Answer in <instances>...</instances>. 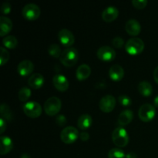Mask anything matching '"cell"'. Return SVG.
I'll return each mask as SVG.
<instances>
[{"instance_id":"12","label":"cell","mask_w":158,"mask_h":158,"mask_svg":"<svg viewBox=\"0 0 158 158\" xmlns=\"http://www.w3.org/2000/svg\"><path fill=\"white\" fill-rule=\"evenodd\" d=\"M52 83L56 89L62 92L67 90L69 88V80L62 74H56L52 78Z\"/></svg>"},{"instance_id":"26","label":"cell","mask_w":158,"mask_h":158,"mask_svg":"<svg viewBox=\"0 0 158 158\" xmlns=\"http://www.w3.org/2000/svg\"><path fill=\"white\" fill-rule=\"evenodd\" d=\"M48 52L51 56L54 57V58H60L63 52H62L61 48L58 44L52 43L48 48Z\"/></svg>"},{"instance_id":"5","label":"cell","mask_w":158,"mask_h":158,"mask_svg":"<svg viewBox=\"0 0 158 158\" xmlns=\"http://www.w3.org/2000/svg\"><path fill=\"white\" fill-rule=\"evenodd\" d=\"M80 137L78 130L74 127H66L60 133V139L65 143H73Z\"/></svg>"},{"instance_id":"6","label":"cell","mask_w":158,"mask_h":158,"mask_svg":"<svg viewBox=\"0 0 158 158\" xmlns=\"http://www.w3.org/2000/svg\"><path fill=\"white\" fill-rule=\"evenodd\" d=\"M156 114L155 106L151 103H144L138 110L139 118L143 122H149L154 119Z\"/></svg>"},{"instance_id":"28","label":"cell","mask_w":158,"mask_h":158,"mask_svg":"<svg viewBox=\"0 0 158 158\" xmlns=\"http://www.w3.org/2000/svg\"><path fill=\"white\" fill-rule=\"evenodd\" d=\"M108 157L109 158H126V155L123 151L120 148H113L110 150L108 153Z\"/></svg>"},{"instance_id":"9","label":"cell","mask_w":158,"mask_h":158,"mask_svg":"<svg viewBox=\"0 0 158 158\" xmlns=\"http://www.w3.org/2000/svg\"><path fill=\"white\" fill-rule=\"evenodd\" d=\"M97 56L102 61L110 62L115 59L116 52L110 46H103L99 48L97 52Z\"/></svg>"},{"instance_id":"30","label":"cell","mask_w":158,"mask_h":158,"mask_svg":"<svg viewBox=\"0 0 158 158\" xmlns=\"http://www.w3.org/2000/svg\"><path fill=\"white\" fill-rule=\"evenodd\" d=\"M118 101L122 106H128L131 104L132 101H131V97H127L126 95H120V97H118Z\"/></svg>"},{"instance_id":"4","label":"cell","mask_w":158,"mask_h":158,"mask_svg":"<svg viewBox=\"0 0 158 158\" xmlns=\"http://www.w3.org/2000/svg\"><path fill=\"white\" fill-rule=\"evenodd\" d=\"M62 107V102L57 97H51L44 103V111L49 116L58 114Z\"/></svg>"},{"instance_id":"18","label":"cell","mask_w":158,"mask_h":158,"mask_svg":"<svg viewBox=\"0 0 158 158\" xmlns=\"http://www.w3.org/2000/svg\"><path fill=\"white\" fill-rule=\"evenodd\" d=\"M134 118V113L131 110H123L119 115L118 119H117V123L120 126L123 127L129 124L132 121Z\"/></svg>"},{"instance_id":"38","label":"cell","mask_w":158,"mask_h":158,"mask_svg":"<svg viewBox=\"0 0 158 158\" xmlns=\"http://www.w3.org/2000/svg\"><path fill=\"white\" fill-rule=\"evenodd\" d=\"M126 158H137V155L134 152H129L126 155Z\"/></svg>"},{"instance_id":"27","label":"cell","mask_w":158,"mask_h":158,"mask_svg":"<svg viewBox=\"0 0 158 158\" xmlns=\"http://www.w3.org/2000/svg\"><path fill=\"white\" fill-rule=\"evenodd\" d=\"M31 89L29 87L23 86L19 91V99L21 101H26L31 97Z\"/></svg>"},{"instance_id":"36","label":"cell","mask_w":158,"mask_h":158,"mask_svg":"<svg viewBox=\"0 0 158 158\" xmlns=\"http://www.w3.org/2000/svg\"><path fill=\"white\" fill-rule=\"evenodd\" d=\"M80 138L82 141H86V140H89V133L86 132V131L81 132L80 134Z\"/></svg>"},{"instance_id":"34","label":"cell","mask_w":158,"mask_h":158,"mask_svg":"<svg viewBox=\"0 0 158 158\" xmlns=\"http://www.w3.org/2000/svg\"><path fill=\"white\" fill-rule=\"evenodd\" d=\"M11 9H12V7H11V4L8 2H5L2 3L1 6V12L2 14H5V15H7L9 12H11Z\"/></svg>"},{"instance_id":"23","label":"cell","mask_w":158,"mask_h":158,"mask_svg":"<svg viewBox=\"0 0 158 158\" xmlns=\"http://www.w3.org/2000/svg\"><path fill=\"white\" fill-rule=\"evenodd\" d=\"M138 90L144 97H149L153 93L152 85L148 81H141L138 84Z\"/></svg>"},{"instance_id":"2","label":"cell","mask_w":158,"mask_h":158,"mask_svg":"<svg viewBox=\"0 0 158 158\" xmlns=\"http://www.w3.org/2000/svg\"><path fill=\"white\" fill-rule=\"evenodd\" d=\"M112 140L118 148H123L127 146L129 142V136L124 128L117 127L113 131Z\"/></svg>"},{"instance_id":"29","label":"cell","mask_w":158,"mask_h":158,"mask_svg":"<svg viewBox=\"0 0 158 158\" xmlns=\"http://www.w3.org/2000/svg\"><path fill=\"white\" fill-rule=\"evenodd\" d=\"M0 65L3 66L4 64H6L9 60V51L6 49V48L4 47H0Z\"/></svg>"},{"instance_id":"33","label":"cell","mask_w":158,"mask_h":158,"mask_svg":"<svg viewBox=\"0 0 158 158\" xmlns=\"http://www.w3.org/2000/svg\"><path fill=\"white\" fill-rule=\"evenodd\" d=\"M56 123L57 125L60 127H63L66 124V122H67V120H66V117L63 114H60V115L56 116Z\"/></svg>"},{"instance_id":"8","label":"cell","mask_w":158,"mask_h":158,"mask_svg":"<svg viewBox=\"0 0 158 158\" xmlns=\"http://www.w3.org/2000/svg\"><path fill=\"white\" fill-rule=\"evenodd\" d=\"M23 17L28 20H35L40 17V9L36 4L29 3L23 7L22 11Z\"/></svg>"},{"instance_id":"1","label":"cell","mask_w":158,"mask_h":158,"mask_svg":"<svg viewBox=\"0 0 158 158\" xmlns=\"http://www.w3.org/2000/svg\"><path fill=\"white\" fill-rule=\"evenodd\" d=\"M79 59L78 51L76 48L68 47L63 51L60 60L66 67H72L77 63Z\"/></svg>"},{"instance_id":"15","label":"cell","mask_w":158,"mask_h":158,"mask_svg":"<svg viewBox=\"0 0 158 158\" xmlns=\"http://www.w3.org/2000/svg\"><path fill=\"white\" fill-rule=\"evenodd\" d=\"M119 10L117 7L114 6H110L106 7L102 12V18L106 23H110L118 17Z\"/></svg>"},{"instance_id":"24","label":"cell","mask_w":158,"mask_h":158,"mask_svg":"<svg viewBox=\"0 0 158 158\" xmlns=\"http://www.w3.org/2000/svg\"><path fill=\"white\" fill-rule=\"evenodd\" d=\"M0 114H1V117H2L4 120H8V121H11L13 119V113L6 103H2L1 104Z\"/></svg>"},{"instance_id":"11","label":"cell","mask_w":158,"mask_h":158,"mask_svg":"<svg viewBox=\"0 0 158 158\" xmlns=\"http://www.w3.org/2000/svg\"><path fill=\"white\" fill-rule=\"evenodd\" d=\"M58 37L60 43L63 46H67V48L70 47L75 42L74 35L71 31H69L67 29H62L61 30H60L58 33Z\"/></svg>"},{"instance_id":"37","label":"cell","mask_w":158,"mask_h":158,"mask_svg":"<svg viewBox=\"0 0 158 158\" xmlns=\"http://www.w3.org/2000/svg\"><path fill=\"white\" fill-rule=\"evenodd\" d=\"M154 79L156 83H158V66H157L154 70Z\"/></svg>"},{"instance_id":"3","label":"cell","mask_w":158,"mask_h":158,"mask_svg":"<svg viewBox=\"0 0 158 158\" xmlns=\"http://www.w3.org/2000/svg\"><path fill=\"white\" fill-rule=\"evenodd\" d=\"M126 51L131 55L140 54L144 49V43L143 40L137 37L130 39L125 44Z\"/></svg>"},{"instance_id":"32","label":"cell","mask_w":158,"mask_h":158,"mask_svg":"<svg viewBox=\"0 0 158 158\" xmlns=\"http://www.w3.org/2000/svg\"><path fill=\"white\" fill-rule=\"evenodd\" d=\"M133 6L138 9H142L146 7L148 4L147 0H133L132 1Z\"/></svg>"},{"instance_id":"40","label":"cell","mask_w":158,"mask_h":158,"mask_svg":"<svg viewBox=\"0 0 158 158\" xmlns=\"http://www.w3.org/2000/svg\"><path fill=\"white\" fill-rule=\"evenodd\" d=\"M154 106H156V107H158V95L155 97V98H154Z\"/></svg>"},{"instance_id":"10","label":"cell","mask_w":158,"mask_h":158,"mask_svg":"<svg viewBox=\"0 0 158 158\" xmlns=\"http://www.w3.org/2000/svg\"><path fill=\"white\" fill-rule=\"evenodd\" d=\"M116 99L112 95H106L102 97L99 103V107L103 112L110 113L116 106Z\"/></svg>"},{"instance_id":"22","label":"cell","mask_w":158,"mask_h":158,"mask_svg":"<svg viewBox=\"0 0 158 158\" xmlns=\"http://www.w3.org/2000/svg\"><path fill=\"white\" fill-rule=\"evenodd\" d=\"M93 123V119L91 117L90 115L87 114H84L83 115L80 116L78 119V121H77V125H78V127L80 130H86L89 127H90V126Z\"/></svg>"},{"instance_id":"19","label":"cell","mask_w":158,"mask_h":158,"mask_svg":"<svg viewBox=\"0 0 158 158\" xmlns=\"http://www.w3.org/2000/svg\"><path fill=\"white\" fill-rule=\"evenodd\" d=\"M0 143H1V148H0V154L2 155L8 154L10 152L13 148V142L12 140L8 136H2L0 137Z\"/></svg>"},{"instance_id":"39","label":"cell","mask_w":158,"mask_h":158,"mask_svg":"<svg viewBox=\"0 0 158 158\" xmlns=\"http://www.w3.org/2000/svg\"><path fill=\"white\" fill-rule=\"evenodd\" d=\"M20 158H31V156L29 154H27V153H24V154H22Z\"/></svg>"},{"instance_id":"20","label":"cell","mask_w":158,"mask_h":158,"mask_svg":"<svg viewBox=\"0 0 158 158\" xmlns=\"http://www.w3.org/2000/svg\"><path fill=\"white\" fill-rule=\"evenodd\" d=\"M12 29V22L6 16L0 17V35L4 36L9 33Z\"/></svg>"},{"instance_id":"14","label":"cell","mask_w":158,"mask_h":158,"mask_svg":"<svg viewBox=\"0 0 158 158\" xmlns=\"http://www.w3.org/2000/svg\"><path fill=\"white\" fill-rule=\"evenodd\" d=\"M125 29L129 35L136 36L141 31V26L140 23L134 19H131L127 22L125 25Z\"/></svg>"},{"instance_id":"13","label":"cell","mask_w":158,"mask_h":158,"mask_svg":"<svg viewBox=\"0 0 158 158\" xmlns=\"http://www.w3.org/2000/svg\"><path fill=\"white\" fill-rule=\"evenodd\" d=\"M34 70V65L32 61L28 60L20 62L17 67V71L22 77H26L32 73Z\"/></svg>"},{"instance_id":"17","label":"cell","mask_w":158,"mask_h":158,"mask_svg":"<svg viewBox=\"0 0 158 158\" xmlns=\"http://www.w3.org/2000/svg\"><path fill=\"white\" fill-rule=\"evenodd\" d=\"M28 84L31 88L40 89L44 84V77L41 73H34L30 76L28 80Z\"/></svg>"},{"instance_id":"31","label":"cell","mask_w":158,"mask_h":158,"mask_svg":"<svg viewBox=\"0 0 158 158\" xmlns=\"http://www.w3.org/2000/svg\"><path fill=\"white\" fill-rule=\"evenodd\" d=\"M112 44L114 47L120 49L124 44V40L120 36H116L112 40Z\"/></svg>"},{"instance_id":"7","label":"cell","mask_w":158,"mask_h":158,"mask_svg":"<svg viewBox=\"0 0 158 158\" xmlns=\"http://www.w3.org/2000/svg\"><path fill=\"white\" fill-rule=\"evenodd\" d=\"M23 112L26 116L31 118H37L42 114V106L39 103L29 101L23 105Z\"/></svg>"},{"instance_id":"21","label":"cell","mask_w":158,"mask_h":158,"mask_svg":"<svg viewBox=\"0 0 158 158\" xmlns=\"http://www.w3.org/2000/svg\"><path fill=\"white\" fill-rule=\"evenodd\" d=\"M91 73V68L89 67V65L87 64H82L77 68V72H76V76L77 78L80 81L86 80L89 77Z\"/></svg>"},{"instance_id":"35","label":"cell","mask_w":158,"mask_h":158,"mask_svg":"<svg viewBox=\"0 0 158 158\" xmlns=\"http://www.w3.org/2000/svg\"><path fill=\"white\" fill-rule=\"evenodd\" d=\"M6 127H7V125H6V121L2 118V117H1V118H0V134H3V133H4V131H6Z\"/></svg>"},{"instance_id":"16","label":"cell","mask_w":158,"mask_h":158,"mask_svg":"<svg viewBox=\"0 0 158 158\" xmlns=\"http://www.w3.org/2000/svg\"><path fill=\"white\" fill-rule=\"evenodd\" d=\"M109 76L114 81H120L124 77V69L120 65L114 64L110 68Z\"/></svg>"},{"instance_id":"25","label":"cell","mask_w":158,"mask_h":158,"mask_svg":"<svg viewBox=\"0 0 158 158\" xmlns=\"http://www.w3.org/2000/svg\"><path fill=\"white\" fill-rule=\"evenodd\" d=\"M4 46L8 49H14L18 45V40L14 35H7L2 40Z\"/></svg>"}]
</instances>
